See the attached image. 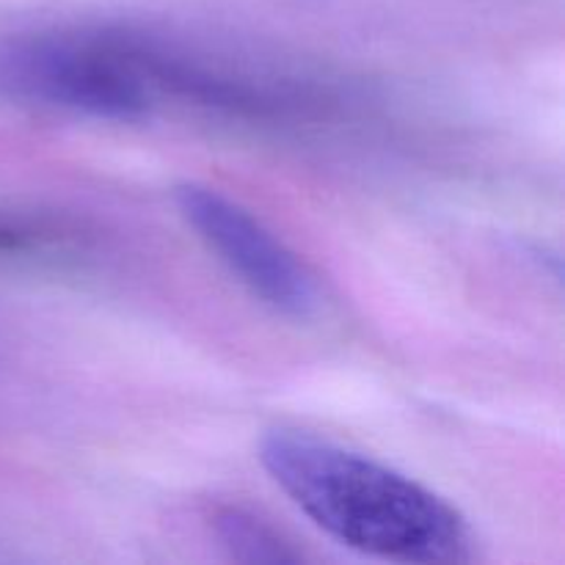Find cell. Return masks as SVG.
<instances>
[{"label": "cell", "mask_w": 565, "mask_h": 565, "mask_svg": "<svg viewBox=\"0 0 565 565\" xmlns=\"http://www.w3.org/2000/svg\"><path fill=\"white\" fill-rule=\"evenodd\" d=\"M259 463L315 527L348 550L417 565L475 557V533L458 508L373 458L298 430H270Z\"/></svg>", "instance_id": "obj_1"}, {"label": "cell", "mask_w": 565, "mask_h": 565, "mask_svg": "<svg viewBox=\"0 0 565 565\" xmlns=\"http://www.w3.org/2000/svg\"><path fill=\"white\" fill-rule=\"evenodd\" d=\"M154 99L158 92L127 39H0V103L99 121H141Z\"/></svg>", "instance_id": "obj_2"}, {"label": "cell", "mask_w": 565, "mask_h": 565, "mask_svg": "<svg viewBox=\"0 0 565 565\" xmlns=\"http://www.w3.org/2000/svg\"><path fill=\"white\" fill-rule=\"evenodd\" d=\"M177 207L199 241L252 290L265 307L285 318H312L320 292L307 265L248 210L215 188L185 182L174 193Z\"/></svg>", "instance_id": "obj_3"}, {"label": "cell", "mask_w": 565, "mask_h": 565, "mask_svg": "<svg viewBox=\"0 0 565 565\" xmlns=\"http://www.w3.org/2000/svg\"><path fill=\"white\" fill-rule=\"evenodd\" d=\"M92 252V235L70 215L33 204L0 202V265L77 268Z\"/></svg>", "instance_id": "obj_4"}, {"label": "cell", "mask_w": 565, "mask_h": 565, "mask_svg": "<svg viewBox=\"0 0 565 565\" xmlns=\"http://www.w3.org/2000/svg\"><path fill=\"white\" fill-rule=\"evenodd\" d=\"M215 530H218L221 541L232 550V555L241 557V561H296V555L268 527H263V524H257L252 516H246L241 511H230V508L221 511L215 516Z\"/></svg>", "instance_id": "obj_5"}]
</instances>
